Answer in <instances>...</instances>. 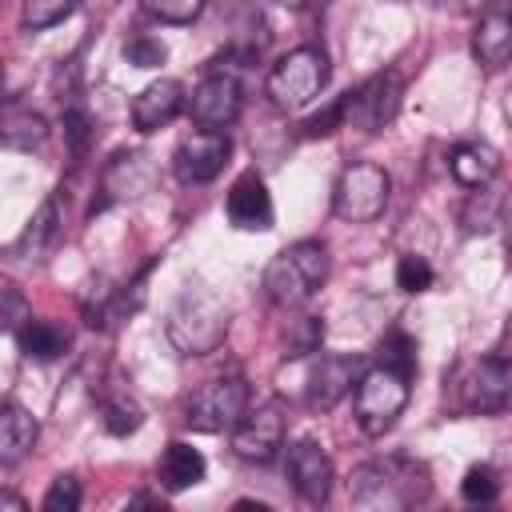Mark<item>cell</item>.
Listing matches in <instances>:
<instances>
[{
	"label": "cell",
	"instance_id": "ba28073f",
	"mask_svg": "<svg viewBox=\"0 0 512 512\" xmlns=\"http://www.w3.org/2000/svg\"><path fill=\"white\" fill-rule=\"evenodd\" d=\"M400 96H404L400 72L384 68V72L368 76L356 92L344 96V124L360 128V132H384L400 112Z\"/></svg>",
	"mask_w": 512,
	"mask_h": 512
},
{
	"label": "cell",
	"instance_id": "30bf717a",
	"mask_svg": "<svg viewBox=\"0 0 512 512\" xmlns=\"http://www.w3.org/2000/svg\"><path fill=\"white\" fill-rule=\"evenodd\" d=\"M460 400L476 416L512 412V360L508 356H488V360L472 364V372L460 384Z\"/></svg>",
	"mask_w": 512,
	"mask_h": 512
},
{
	"label": "cell",
	"instance_id": "5bb4252c",
	"mask_svg": "<svg viewBox=\"0 0 512 512\" xmlns=\"http://www.w3.org/2000/svg\"><path fill=\"white\" fill-rule=\"evenodd\" d=\"M360 372H364L360 356H316L308 368V404L320 412L336 408L356 388Z\"/></svg>",
	"mask_w": 512,
	"mask_h": 512
},
{
	"label": "cell",
	"instance_id": "74e56055",
	"mask_svg": "<svg viewBox=\"0 0 512 512\" xmlns=\"http://www.w3.org/2000/svg\"><path fill=\"white\" fill-rule=\"evenodd\" d=\"M340 124H344V96H340V100H332L324 112L308 116V120H304V136H332Z\"/></svg>",
	"mask_w": 512,
	"mask_h": 512
},
{
	"label": "cell",
	"instance_id": "44dd1931",
	"mask_svg": "<svg viewBox=\"0 0 512 512\" xmlns=\"http://www.w3.org/2000/svg\"><path fill=\"white\" fill-rule=\"evenodd\" d=\"M56 240H60V200L48 196V200L36 208V216L28 220V228L16 236L12 256H20V260H40Z\"/></svg>",
	"mask_w": 512,
	"mask_h": 512
},
{
	"label": "cell",
	"instance_id": "836d02e7",
	"mask_svg": "<svg viewBox=\"0 0 512 512\" xmlns=\"http://www.w3.org/2000/svg\"><path fill=\"white\" fill-rule=\"evenodd\" d=\"M64 140H68L72 156H84V152H88V140H92V116H88V108L76 104V100L64 108Z\"/></svg>",
	"mask_w": 512,
	"mask_h": 512
},
{
	"label": "cell",
	"instance_id": "8fae6325",
	"mask_svg": "<svg viewBox=\"0 0 512 512\" xmlns=\"http://www.w3.org/2000/svg\"><path fill=\"white\" fill-rule=\"evenodd\" d=\"M240 104H244L240 76L208 72V76L192 88V96H188V116H192L200 128H228V124L240 116Z\"/></svg>",
	"mask_w": 512,
	"mask_h": 512
},
{
	"label": "cell",
	"instance_id": "60d3db41",
	"mask_svg": "<svg viewBox=\"0 0 512 512\" xmlns=\"http://www.w3.org/2000/svg\"><path fill=\"white\" fill-rule=\"evenodd\" d=\"M492 0H456V8H468V12H480V8H488Z\"/></svg>",
	"mask_w": 512,
	"mask_h": 512
},
{
	"label": "cell",
	"instance_id": "ab89813d",
	"mask_svg": "<svg viewBox=\"0 0 512 512\" xmlns=\"http://www.w3.org/2000/svg\"><path fill=\"white\" fill-rule=\"evenodd\" d=\"M0 508H12V512H24V500H20V496H12V492H4V496H0Z\"/></svg>",
	"mask_w": 512,
	"mask_h": 512
},
{
	"label": "cell",
	"instance_id": "ffe728a7",
	"mask_svg": "<svg viewBox=\"0 0 512 512\" xmlns=\"http://www.w3.org/2000/svg\"><path fill=\"white\" fill-rule=\"evenodd\" d=\"M448 172H452L456 184H464V188H484V184L500 172V152H496L492 144H484V140H464V144L452 148Z\"/></svg>",
	"mask_w": 512,
	"mask_h": 512
},
{
	"label": "cell",
	"instance_id": "9a60e30c",
	"mask_svg": "<svg viewBox=\"0 0 512 512\" xmlns=\"http://www.w3.org/2000/svg\"><path fill=\"white\" fill-rule=\"evenodd\" d=\"M184 104H188V96H184V84L180 80H152V84H144L140 92H136V100H132V128L136 132H160V128H168L180 112H184Z\"/></svg>",
	"mask_w": 512,
	"mask_h": 512
},
{
	"label": "cell",
	"instance_id": "7402d4cb",
	"mask_svg": "<svg viewBox=\"0 0 512 512\" xmlns=\"http://www.w3.org/2000/svg\"><path fill=\"white\" fill-rule=\"evenodd\" d=\"M204 472H208V464H204L200 448H192L188 440H172L164 448V456H160V484L168 492H184V488L200 484Z\"/></svg>",
	"mask_w": 512,
	"mask_h": 512
},
{
	"label": "cell",
	"instance_id": "4fadbf2b",
	"mask_svg": "<svg viewBox=\"0 0 512 512\" xmlns=\"http://www.w3.org/2000/svg\"><path fill=\"white\" fill-rule=\"evenodd\" d=\"M284 444V416L276 404H260L256 412H244V420L232 428V448L240 460L268 464Z\"/></svg>",
	"mask_w": 512,
	"mask_h": 512
},
{
	"label": "cell",
	"instance_id": "83f0119b",
	"mask_svg": "<svg viewBox=\"0 0 512 512\" xmlns=\"http://www.w3.org/2000/svg\"><path fill=\"white\" fill-rule=\"evenodd\" d=\"M76 8H80V0H24L20 20H24V28L40 32V28H52V24L68 20Z\"/></svg>",
	"mask_w": 512,
	"mask_h": 512
},
{
	"label": "cell",
	"instance_id": "8992f818",
	"mask_svg": "<svg viewBox=\"0 0 512 512\" xmlns=\"http://www.w3.org/2000/svg\"><path fill=\"white\" fill-rule=\"evenodd\" d=\"M388 192H392L388 172L380 164H372V160H356L336 176L332 212L340 220H348V224H368L388 208Z\"/></svg>",
	"mask_w": 512,
	"mask_h": 512
},
{
	"label": "cell",
	"instance_id": "277c9868",
	"mask_svg": "<svg viewBox=\"0 0 512 512\" xmlns=\"http://www.w3.org/2000/svg\"><path fill=\"white\" fill-rule=\"evenodd\" d=\"M328 72H332V68H328L324 48H320V44H300V48H292L288 56H280V60L272 64L264 88H268V96H272L276 108L296 112V108L312 104V100L324 92Z\"/></svg>",
	"mask_w": 512,
	"mask_h": 512
},
{
	"label": "cell",
	"instance_id": "7c38bea8",
	"mask_svg": "<svg viewBox=\"0 0 512 512\" xmlns=\"http://www.w3.org/2000/svg\"><path fill=\"white\" fill-rule=\"evenodd\" d=\"M284 472H288V480H292V488H296L300 500H308V504H324V500L332 496V480H336V472H332L328 452H324L316 440H296V444H288Z\"/></svg>",
	"mask_w": 512,
	"mask_h": 512
},
{
	"label": "cell",
	"instance_id": "d6986e66",
	"mask_svg": "<svg viewBox=\"0 0 512 512\" xmlns=\"http://www.w3.org/2000/svg\"><path fill=\"white\" fill-rule=\"evenodd\" d=\"M472 56L480 68H504L512 64V16L508 12H484L472 32Z\"/></svg>",
	"mask_w": 512,
	"mask_h": 512
},
{
	"label": "cell",
	"instance_id": "7bdbcfd3",
	"mask_svg": "<svg viewBox=\"0 0 512 512\" xmlns=\"http://www.w3.org/2000/svg\"><path fill=\"white\" fill-rule=\"evenodd\" d=\"M276 4H280V8H292V12H296V8H304L308 0H276Z\"/></svg>",
	"mask_w": 512,
	"mask_h": 512
},
{
	"label": "cell",
	"instance_id": "f1b7e54d",
	"mask_svg": "<svg viewBox=\"0 0 512 512\" xmlns=\"http://www.w3.org/2000/svg\"><path fill=\"white\" fill-rule=\"evenodd\" d=\"M460 496H464L468 504H492V500L500 496V476H496V468H492V464H472V468L464 472V480H460Z\"/></svg>",
	"mask_w": 512,
	"mask_h": 512
},
{
	"label": "cell",
	"instance_id": "cb8c5ba5",
	"mask_svg": "<svg viewBox=\"0 0 512 512\" xmlns=\"http://www.w3.org/2000/svg\"><path fill=\"white\" fill-rule=\"evenodd\" d=\"M16 340H20V352H24L28 360H40V364L56 360V356L68 348V332H64L56 320H28V324L16 332Z\"/></svg>",
	"mask_w": 512,
	"mask_h": 512
},
{
	"label": "cell",
	"instance_id": "d6a6232c",
	"mask_svg": "<svg viewBox=\"0 0 512 512\" xmlns=\"http://www.w3.org/2000/svg\"><path fill=\"white\" fill-rule=\"evenodd\" d=\"M208 0H144V12L160 24H192Z\"/></svg>",
	"mask_w": 512,
	"mask_h": 512
},
{
	"label": "cell",
	"instance_id": "3957f363",
	"mask_svg": "<svg viewBox=\"0 0 512 512\" xmlns=\"http://www.w3.org/2000/svg\"><path fill=\"white\" fill-rule=\"evenodd\" d=\"M328 248L320 240H296L288 248H280L268 264H264V276H260V288L272 304L280 308H292V304H304L324 280H328Z\"/></svg>",
	"mask_w": 512,
	"mask_h": 512
},
{
	"label": "cell",
	"instance_id": "2e32d148",
	"mask_svg": "<svg viewBox=\"0 0 512 512\" xmlns=\"http://www.w3.org/2000/svg\"><path fill=\"white\" fill-rule=\"evenodd\" d=\"M152 180H156V164H152L148 152H120L104 168V188H100L104 200L96 208H104L112 200H136V196H144L152 188Z\"/></svg>",
	"mask_w": 512,
	"mask_h": 512
},
{
	"label": "cell",
	"instance_id": "d4e9b609",
	"mask_svg": "<svg viewBox=\"0 0 512 512\" xmlns=\"http://www.w3.org/2000/svg\"><path fill=\"white\" fill-rule=\"evenodd\" d=\"M80 312H84V324H88V328H108L120 312H128V304H124V292L108 288V280L96 276V280L88 284L84 300H80Z\"/></svg>",
	"mask_w": 512,
	"mask_h": 512
},
{
	"label": "cell",
	"instance_id": "603a6c76",
	"mask_svg": "<svg viewBox=\"0 0 512 512\" xmlns=\"http://www.w3.org/2000/svg\"><path fill=\"white\" fill-rule=\"evenodd\" d=\"M0 140L12 152H32V148H40L48 140V124H44L40 112L20 108V104H8L4 108V120H0Z\"/></svg>",
	"mask_w": 512,
	"mask_h": 512
},
{
	"label": "cell",
	"instance_id": "d590c367",
	"mask_svg": "<svg viewBox=\"0 0 512 512\" xmlns=\"http://www.w3.org/2000/svg\"><path fill=\"white\" fill-rule=\"evenodd\" d=\"M0 300H4V308H0V320H4V328L16 336L28 320H32V308H28V300H24V292L16 288V284H4L0 288Z\"/></svg>",
	"mask_w": 512,
	"mask_h": 512
},
{
	"label": "cell",
	"instance_id": "484cf974",
	"mask_svg": "<svg viewBox=\"0 0 512 512\" xmlns=\"http://www.w3.org/2000/svg\"><path fill=\"white\" fill-rule=\"evenodd\" d=\"M100 416H104V432H112V436H128L144 424V408L128 392H108L100 400Z\"/></svg>",
	"mask_w": 512,
	"mask_h": 512
},
{
	"label": "cell",
	"instance_id": "8d00e7d4",
	"mask_svg": "<svg viewBox=\"0 0 512 512\" xmlns=\"http://www.w3.org/2000/svg\"><path fill=\"white\" fill-rule=\"evenodd\" d=\"M76 508H80V480L56 476L52 488L44 492V512H76Z\"/></svg>",
	"mask_w": 512,
	"mask_h": 512
},
{
	"label": "cell",
	"instance_id": "6da1fadb",
	"mask_svg": "<svg viewBox=\"0 0 512 512\" xmlns=\"http://www.w3.org/2000/svg\"><path fill=\"white\" fill-rule=\"evenodd\" d=\"M164 332H168V340H172V348L180 356H208L228 336V308H224V300L212 288L188 284L172 300Z\"/></svg>",
	"mask_w": 512,
	"mask_h": 512
},
{
	"label": "cell",
	"instance_id": "e575fe53",
	"mask_svg": "<svg viewBox=\"0 0 512 512\" xmlns=\"http://www.w3.org/2000/svg\"><path fill=\"white\" fill-rule=\"evenodd\" d=\"M124 56H128V64H136V68H160L164 56H168V48H164L160 36H132V40L124 44Z\"/></svg>",
	"mask_w": 512,
	"mask_h": 512
},
{
	"label": "cell",
	"instance_id": "1f68e13d",
	"mask_svg": "<svg viewBox=\"0 0 512 512\" xmlns=\"http://www.w3.org/2000/svg\"><path fill=\"white\" fill-rule=\"evenodd\" d=\"M320 340H324V320L320 316H300L296 324H292V332H288V340H284V356H312V352H320Z\"/></svg>",
	"mask_w": 512,
	"mask_h": 512
},
{
	"label": "cell",
	"instance_id": "ee69618b",
	"mask_svg": "<svg viewBox=\"0 0 512 512\" xmlns=\"http://www.w3.org/2000/svg\"><path fill=\"white\" fill-rule=\"evenodd\" d=\"M504 12H508V16H512V0H508V8H504Z\"/></svg>",
	"mask_w": 512,
	"mask_h": 512
},
{
	"label": "cell",
	"instance_id": "e0dca14e",
	"mask_svg": "<svg viewBox=\"0 0 512 512\" xmlns=\"http://www.w3.org/2000/svg\"><path fill=\"white\" fill-rule=\"evenodd\" d=\"M228 220L244 232H264L272 228V196L268 184L256 172H244L232 188H228Z\"/></svg>",
	"mask_w": 512,
	"mask_h": 512
},
{
	"label": "cell",
	"instance_id": "5b68a950",
	"mask_svg": "<svg viewBox=\"0 0 512 512\" xmlns=\"http://www.w3.org/2000/svg\"><path fill=\"white\" fill-rule=\"evenodd\" d=\"M352 392H356V396H352V408H356L360 432L384 436V432L396 424V416L404 412L412 388H408V376H400V372L376 364V368L360 372V380H356Z\"/></svg>",
	"mask_w": 512,
	"mask_h": 512
},
{
	"label": "cell",
	"instance_id": "b9f144b4",
	"mask_svg": "<svg viewBox=\"0 0 512 512\" xmlns=\"http://www.w3.org/2000/svg\"><path fill=\"white\" fill-rule=\"evenodd\" d=\"M504 120L512 124V84H508V92H504Z\"/></svg>",
	"mask_w": 512,
	"mask_h": 512
},
{
	"label": "cell",
	"instance_id": "f546056e",
	"mask_svg": "<svg viewBox=\"0 0 512 512\" xmlns=\"http://www.w3.org/2000/svg\"><path fill=\"white\" fill-rule=\"evenodd\" d=\"M464 232H488L496 220H500V200L488 192V184L480 192H472V200L464 204Z\"/></svg>",
	"mask_w": 512,
	"mask_h": 512
},
{
	"label": "cell",
	"instance_id": "ac0fdd59",
	"mask_svg": "<svg viewBox=\"0 0 512 512\" xmlns=\"http://www.w3.org/2000/svg\"><path fill=\"white\" fill-rule=\"evenodd\" d=\"M36 436H40L36 416L20 400H4V408H0V464L12 468L16 460H24L36 444Z\"/></svg>",
	"mask_w": 512,
	"mask_h": 512
},
{
	"label": "cell",
	"instance_id": "9c48e42d",
	"mask_svg": "<svg viewBox=\"0 0 512 512\" xmlns=\"http://www.w3.org/2000/svg\"><path fill=\"white\" fill-rule=\"evenodd\" d=\"M232 156V140L224 128H196L188 136H180L176 152H172V172L180 184H208L224 172Z\"/></svg>",
	"mask_w": 512,
	"mask_h": 512
},
{
	"label": "cell",
	"instance_id": "7a4b0ae2",
	"mask_svg": "<svg viewBox=\"0 0 512 512\" xmlns=\"http://www.w3.org/2000/svg\"><path fill=\"white\" fill-rule=\"evenodd\" d=\"M348 496L356 508H408L428 496V472L404 456L368 460L352 472Z\"/></svg>",
	"mask_w": 512,
	"mask_h": 512
},
{
	"label": "cell",
	"instance_id": "52a82bcc",
	"mask_svg": "<svg viewBox=\"0 0 512 512\" xmlns=\"http://www.w3.org/2000/svg\"><path fill=\"white\" fill-rule=\"evenodd\" d=\"M248 384L240 376H216L200 384L184 404V424L196 432H232L248 412Z\"/></svg>",
	"mask_w": 512,
	"mask_h": 512
},
{
	"label": "cell",
	"instance_id": "f35d334b",
	"mask_svg": "<svg viewBox=\"0 0 512 512\" xmlns=\"http://www.w3.org/2000/svg\"><path fill=\"white\" fill-rule=\"evenodd\" d=\"M500 232H504V244H508V252H512V192L500 200Z\"/></svg>",
	"mask_w": 512,
	"mask_h": 512
},
{
	"label": "cell",
	"instance_id": "4dcf8cb0",
	"mask_svg": "<svg viewBox=\"0 0 512 512\" xmlns=\"http://www.w3.org/2000/svg\"><path fill=\"white\" fill-rule=\"evenodd\" d=\"M396 288L400 292H428L432 288V264L424 260V256H416V252H404L400 260H396Z\"/></svg>",
	"mask_w": 512,
	"mask_h": 512
},
{
	"label": "cell",
	"instance_id": "4316f807",
	"mask_svg": "<svg viewBox=\"0 0 512 512\" xmlns=\"http://www.w3.org/2000/svg\"><path fill=\"white\" fill-rule=\"evenodd\" d=\"M380 364L384 368H392V372H400V376H416V340L408 336V332H400V328H392L384 340H380Z\"/></svg>",
	"mask_w": 512,
	"mask_h": 512
}]
</instances>
